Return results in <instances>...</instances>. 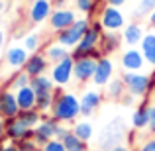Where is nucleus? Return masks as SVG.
I'll list each match as a JSON object with an SVG mask.
<instances>
[{
    "label": "nucleus",
    "instance_id": "nucleus-1",
    "mask_svg": "<svg viewBox=\"0 0 155 151\" xmlns=\"http://www.w3.org/2000/svg\"><path fill=\"white\" fill-rule=\"evenodd\" d=\"M104 34V28L98 20H91V28L87 30V34L83 35V39L79 41V45L75 49H71L73 59H83V57H92V59H102V51L98 49L100 38Z\"/></svg>",
    "mask_w": 155,
    "mask_h": 151
},
{
    "label": "nucleus",
    "instance_id": "nucleus-2",
    "mask_svg": "<svg viewBox=\"0 0 155 151\" xmlns=\"http://www.w3.org/2000/svg\"><path fill=\"white\" fill-rule=\"evenodd\" d=\"M51 116L59 124H75V120L81 116V100L75 92H67L55 96L51 108Z\"/></svg>",
    "mask_w": 155,
    "mask_h": 151
},
{
    "label": "nucleus",
    "instance_id": "nucleus-3",
    "mask_svg": "<svg viewBox=\"0 0 155 151\" xmlns=\"http://www.w3.org/2000/svg\"><path fill=\"white\" fill-rule=\"evenodd\" d=\"M122 80L126 84V90L134 98H145L151 92V75H145L143 71H137V73L124 71L122 73Z\"/></svg>",
    "mask_w": 155,
    "mask_h": 151
},
{
    "label": "nucleus",
    "instance_id": "nucleus-4",
    "mask_svg": "<svg viewBox=\"0 0 155 151\" xmlns=\"http://www.w3.org/2000/svg\"><path fill=\"white\" fill-rule=\"evenodd\" d=\"M88 28H91V18H77V22L73 26L55 34V41L61 43L63 47H67V49H75L79 45V41L83 39V35L87 34Z\"/></svg>",
    "mask_w": 155,
    "mask_h": 151
},
{
    "label": "nucleus",
    "instance_id": "nucleus-5",
    "mask_svg": "<svg viewBox=\"0 0 155 151\" xmlns=\"http://www.w3.org/2000/svg\"><path fill=\"white\" fill-rule=\"evenodd\" d=\"M124 136H128L124 122H122L120 118L112 120V122H110V124L104 128V132L100 133V137H98L100 149H106V151H108V149H112L114 145H120L122 140H124Z\"/></svg>",
    "mask_w": 155,
    "mask_h": 151
},
{
    "label": "nucleus",
    "instance_id": "nucleus-6",
    "mask_svg": "<svg viewBox=\"0 0 155 151\" xmlns=\"http://www.w3.org/2000/svg\"><path fill=\"white\" fill-rule=\"evenodd\" d=\"M98 22L102 24L104 31H122L126 26V16L122 12V8L116 6H104L100 8V14H98Z\"/></svg>",
    "mask_w": 155,
    "mask_h": 151
},
{
    "label": "nucleus",
    "instance_id": "nucleus-7",
    "mask_svg": "<svg viewBox=\"0 0 155 151\" xmlns=\"http://www.w3.org/2000/svg\"><path fill=\"white\" fill-rule=\"evenodd\" d=\"M73 67H75V59H73L71 55L65 57L63 61H59V63L51 65L49 69V77L51 80L55 83V87H67V84H71L73 80H75V77H73Z\"/></svg>",
    "mask_w": 155,
    "mask_h": 151
},
{
    "label": "nucleus",
    "instance_id": "nucleus-8",
    "mask_svg": "<svg viewBox=\"0 0 155 151\" xmlns=\"http://www.w3.org/2000/svg\"><path fill=\"white\" fill-rule=\"evenodd\" d=\"M59 128H61V124L51 116V114H43L41 122H39L38 128L34 130V141L39 145V147H41V145H45L49 140L57 137V132H59Z\"/></svg>",
    "mask_w": 155,
    "mask_h": 151
},
{
    "label": "nucleus",
    "instance_id": "nucleus-9",
    "mask_svg": "<svg viewBox=\"0 0 155 151\" xmlns=\"http://www.w3.org/2000/svg\"><path fill=\"white\" fill-rule=\"evenodd\" d=\"M28 59H30V53L26 51L24 45H18V43H12V45L4 51V63H6V67L10 69L12 73L14 71H24Z\"/></svg>",
    "mask_w": 155,
    "mask_h": 151
},
{
    "label": "nucleus",
    "instance_id": "nucleus-10",
    "mask_svg": "<svg viewBox=\"0 0 155 151\" xmlns=\"http://www.w3.org/2000/svg\"><path fill=\"white\" fill-rule=\"evenodd\" d=\"M53 2L51 0H31L30 6H28V20H30L34 26L47 22L53 14Z\"/></svg>",
    "mask_w": 155,
    "mask_h": 151
},
{
    "label": "nucleus",
    "instance_id": "nucleus-11",
    "mask_svg": "<svg viewBox=\"0 0 155 151\" xmlns=\"http://www.w3.org/2000/svg\"><path fill=\"white\" fill-rule=\"evenodd\" d=\"M47 22H49L51 31L59 34V31L67 30L69 26H73L77 22V10H71V8H55Z\"/></svg>",
    "mask_w": 155,
    "mask_h": 151
},
{
    "label": "nucleus",
    "instance_id": "nucleus-12",
    "mask_svg": "<svg viewBox=\"0 0 155 151\" xmlns=\"http://www.w3.org/2000/svg\"><path fill=\"white\" fill-rule=\"evenodd\" d=\"M6 137L10 141H26V140H34V130L28 128L18 116L16 118H8L6 120Z\"/></svg>",
    "mask_w": 155,
    "mask_h": 151
},
{
    "label": "nucleus",
    "instance_id": "nucleus-13",
    "mask_svg": "<svg viewBox=\"0 0 155 151\" xmlns=\"http://www.w3.org/2000/svg\"><path fill=\"white\" fill-rule=\"evenodd\" d=\"M96 71V59L92 57H83V59H75V67H73V77L75 83L79 84H87L92 80Z\"/></svg>",
    "mask_w": 155,
    "mask_h": 151
},
{
    "label": "nucleus",
    "instance_id": "nucleus-14",
    "mask_svg": "<svg viewBox=\"0 0 155 151\" xmlns=\"http://www.w3.org/2000/svg\"><path fill=\"white\" fill-rule=\"evenodd\" d=\"M120 65H122L124 71L137 73V71H143V67L147 63H145V59H143L141 49H137V47H128V49H124L122 55H120Z\"/></svg>",
    "mask_w": 155,
    "mask_h": 151
},
{
    "label": "nucleus",
    "instance_id": "nucleus-15",
    "mask_svg": "<svg viewBox=\"0 0 155 151\" xmlns=\"http://www.w3.org/2000/svg\"><path fill=\"white\" fill-rule=\"evenodd\" d=\"M79 100H81V116L88 118L102 106L104 94L100 90H96V88H88V90H84L83 94L79 96Z\"/></svg>",
    "mask_w": 155,
    "mask_h": 151
},
{
    "label": "nucleus",
    "instance_id": "nucleus-16",
    "mask_svg": "<svg viewBox=\"0 0 155 151\" xmlns=\"http://www.w3.org/2000/svg\"><path fill=\"white\" fill-rule=\"evenodd\" d=\"M51 69V63L47 61L45 53L43 51H38V53H31L30 59H28L26 67H24V71L28 73V75L34 79V77H39V75H47V71Z\"/></svg>",
    "mask_w": 155,
    "mask_h": 151
},
{
    "label": "nucleus",
    "instance_id": "nucleus-17",
    "mask_svg": "<svg viewBox=\"0 0 155 151\" xmlns=\"http://www.w3.org/2000/svg\"><path fill=\"white\" fill-rule=\"evenodd\" d=\"M114 79V63L110 57H102V59L96 61V71L92 77V83L94 87H106L110 80Z\"/></svg>",
    "mask_w": 155,
    "mask_h": 151
},
{
    "label": "nucleus",
    "instance_id": "nucleus-18",
    "mask_svg": "<svg viewBox=\"0 0 155 151\" xmlns=\"http://www.w3.org/2000/svg\"><path fill=\"white\" fill-rule=\"evenodd\" d=\"M57 140L63 141V145H65V149H67V151H88L87 141L79 140V136H77L73 130L65 128L63 124H61L59 132H57Z\"/></svg>",
    "mask_w": 155,
    "mask_h": 151
},
{
    "label": "nucleus",
    "instance_id": "nucleus-19",
    "mask_svg": "<svg viewBox=\"0 0 155 151\" xmlns=\"http://www.w3.org/2000/svg\"><path fill=\"white\" fill-rule=\"evenodd\" d=\"M120 34H122V39H124V43L128 47H137L147 31L143 30V26L140 22H128Z\"/></svg>",
    "mask_w": 155,
    "mask_h": 151
},
{
    "label": "nucleus",
    "instance_id": "nucleus-20",
    "mask_svg": "<svg viewBox=\"0 0 155 151\" xmlns=\"http://www.w3.org/2000/svg\"><path fill=\"white\" fill-rule=\"evenodd\" d=\"M122 43H124V39H122V34H120V31H104L102 38H100L98 49L102 51L104 57H110L112 53H116L118 49H120Z\"/></svg>",
    "mask_w": 155,
    "mask_h": 151
},
{
    "label": "nucleus",
    "instance_id": "nucleus-21",
    "mask_svg": "<svg viewBox=\"0 0 155 151\" xmlns=\"http://www.w3.org/2000/svg\"><path fill=\"white\" fill-rule=\"evenodd\" d=\"M20 114V106H18V100H16V92L6 88L2 94V100H0V116L2 118H16Z\"/></svg>",
    "mask_w": 155,
    "mask_h": 151
},
{
    "label": "nucleus",
    "instance_id": "nucleus-22",
    "mask_svg": "<svg viewBox=\"0 0 155 151\" xmlns=\"http://www.w3.org/2000/svg\"><path fill=\"white\" fill-rule=\"evenodd\" d=\"M149 104H151V102H149V96H145L143 102H141V104L134 110V114H132V128L137 130V132L147 130V110H149Z\"/></svg>",
    "mask_w": 155,
    "mask_h": 151
},
{
    "label": "nucleus",
    "instance_id": "nucleus-23",
    "mask_svg": "<svg viewBox=\"0 0 155 151\" xmlns=\"http://www.w3.org/2000/svg\"><path fill=\"white\" fill-rule=\"evenodd\" d=\"M30 87L34 88L35 96H45V94H51L55 90V83L51 80L49 75H39V77H34L30 80Z\"/></svg>",
    "mask_w": 155,
    "mask_h": 151
},
{
    "label": "nucleus",
    "instance_id": "nucleus-24",
    "mask_svg": "<svg viewBox=\"0 0 155 151\" xmlns=\"http://www.w3.org/2000/svg\"><path fill=\"white\" fill-rule=\"evenodd\" d=\"M140 49L143 53L145 63L155 69V31H147V34L143 35V39H141V43H140Z\"/></svg>",
    "mask_w": 155,
    "mask_h": 151
},
{
    "label": "nucleus",
    "instance_id": "nucleus-25",
    "mask_svg": "<svg viewBox=\"0 0 155 151\" xmlns=\"http://www.w3.org/2000/svg\"><path fill=\"white\" fill-rule=\"evenodd\" d=\"M16 100H18L20 110H31V108H35L38 96H35L34 88H31L30 84H28V87L18 88V90H16Z\"/></svg>",
    "mask_w": 155,
    "mask_h": 151
},
{
    "label": "nucleus",
    "instance_id": "nucleus-26",
    "mask_svg": "<svg viewBox=\"0 0 155 151\" xmlns=\"http://www.w3.org/2000/svg\"><path fill=\"white\" fill-rule=\"evenodd\" d=\"M126 92L128 90H126V84H124V80H122V77H114L104 87V96L108 100H122Z\"/></svg>",
    "mask_w": 155,
    "mask_h": 151
},
{
    "label": "nucleus",
    "instance_id": "nucleus-27",
    "mask_svg": "<svg viewBox=\"0 0 155 151\" xmlns=\"http://www.w3.org/2000/svg\"><path fill=\"white\" fill-rule=\"evenodd\" d=\"M43 53H45L47 61H49L51 65H55V63H59V61H63L65 57L71 55V49L63 47L61 43H57V41H53V43H49V45L43 49Z\"/></svg>",
    "mask_w": 155,
    "mask_h": 151
},
{
    "label": "nucleus",
    "instance_id": "nucleus-28",
    "mask_svg": "<svg viewBox=\"0 0 155 151\" xmlns=\"http://www.w3.org/2000/svg\"><path fill=\"white\" fill-rule=\"evenodd\" d=\"M18 118L24 122V124L28 126V128H31V130H35L38 128V124L41 122V118H43V114L39 112L38 108H31V110H20V114H18Z\"/></svg>",
    "mask_w": 155,
    "mask_h": 151
},
{
    "label": "nucleus",
    "instance_id": "nucleus-29",
    "mask_svg": "<svg viewBox=\"0 0 155 151\" xmlns=\"http://www.w3.org/2000/svg\"><path fill=\"white\" fill-rule=\"evenodd\" d=\"M73 132L79 136V140L83 141H91L92 136H94V128H92V124L88 120H81V122H75V126H73Z\"/></svg>",
    "mask_w": 155,
    "mask_h": 151
},
{
    "label": "nucleus",
    "instance_id": "nucleus-30",
    "mask_svg": "<svg viewBox=\"0 0 155 151\" xmlns=\"http://www.w3.org/2000/svg\"><path fill=\"white\" fill-rule=\"evenodd\" d=\"M30 80H31V77L28 75L26 71H14V73H12V77L8 79V88L16 92L18 88L28 87V84H30Z\"/></svg>",
    "mask_w": 155,
    "mask_h": 151
},
{
    "label": "nucleus",
    "instance_id": "nucleus-31",
    "mask_svg": "<svg viewBox=\"0 0 155 151\" xmlns=\"http://www.w3.org/2000/svg\"><path fill=\"white\" fill-rule=\"evenodd\" d=\"M73 4H75V10L81 12V14L84 16H94L96 12H98V6H100V0H73Z\"/></svg>",
    "mask_w": 155,
    "mask_h": 151
},
{
    "label": "nucleus",
    "instance_id": "nucleus-32",
    "mask_svg": "<svg viewBox=\"0 0 155 151\" xmlns=\"http://www.w3.org/2000/svg\"><path fill=\"white\" fill-rule=\"evenodd\" d=\"M22 45L26 47V51L30 53V55L31 53H38L39 49H41V35H39L38 31H30V34L24 35Z\"/></svg>",
    "mask_w": 155,
    "mask_h": 151
},
{
    "label": "nucleus",
    "instance_id": "nucleus-33",
    "mask_svg": "<svg viewBox=\"0 0 155 151\" xmlns=\"http://www.w3.org/2000/svg\"><path fill=\"white\" fill-rule=\"evenodd\" d=\"M153 10H155V0H137L136 16H147Z\"/></svg>",
    "mask_w": 155,
    "mask_h": 151
},
{
    "label": "nucleus",
    "instance_id": "nucleus-34",
    "mask_svg": "<svg viewBox=\"0 0 155 151\" xmlns=\"http://www.w3.org/2000/svg\"><path fill=\"white\" fill-rule=\"evenodd\" d=\"M39 151H67V149H65V145H63V141H61V140L53 137V140H49L45 145H41Z\"/></svg>",
    "mask_w": 155,
    "mask_h": 151
},
{
    "label": "nucleus",
    "instance_id": "nucleus-35",
    "mask_svg": "<svg viewBox=\"0 0 155 151\" xmlns=\"http://www.w3.org/2000/svg\"><path fill=\"white\" fill-rule=\"evenodd\" d=\"M147 132L155 136V102L149 104V110H147Z\"/></svg>",
    "mask_w": 155,
    "mask_h": 151
},
{
    "label": "nucleus",
    "instance_id": "nucleus-36",
    "mask_svg": "<svg viewBox=\"0 0 155 151\" xmlns=\"http://www.w3.org/2000/svg\"><path fill=\"white\" fill-rule=\"evenodd\" d=\"M20 151H39V145L34 140H26V141H18Z\"/></svg>",
    "mask_w": 155,
    "mask_h": 151
},
{
    "label": "nucleus",
    "instance_id": "nucleus-37",
    "mask_svg": "<svg viewBox=\"0 0 155 151\" xmlns=\"http://www.w3.org/2000/svg\"><path fill=\"white\" fill-rule=\"evenodd\" d=\"M136 151H155V136H153V137H149V140H145Z\"/></svg>",
    "mask_w": 155,
    "mask_h": 151
},
{
    "label": "nucleus",
    "instance_id": "nucleus-38",
    "mask_svg": "<svg viewBox=\"0 0 155 151\" xmlns=\"http://www.w3.org/2000/svg\"><path fill=\"white\" fill-rule=\"evenodd\" d=\"M8 137H6V118L0 116V143H4Z\"/></svg>",
    "mask_w": 155,
    "mask_h": 151
},
{
    "label": "nucleus",
    "instance_id": "nucleus-39",
    "mask_svg": "<svg viewBox=\"0 0 155 151\" xmlns=\"http://www.w3.org/2000/svg\"><path fill=\"white\" fill-rule=\"evenodd\" d=\"M2 149H4V151H20L18 143H16V141H10V140H6V141L2 143Z\"/></svg>",
    "mask_w": 155,
    "mask_h": 151
},
{
    "label": "nucleus",
    "instance_id": "nucleus-40",
    "mask_svg": "<svg viewBox=\"0 0 155 151\" xmlns=\"http://www.w3.org/2000/svg\"><path fill=\"white\" fill-rule=\"evenodd\" d=\"M126 2H128V0H104V4H106V6H116V8L126 6Z\"/></svg>",
    "mask_w": 155,
    "mask_h": 151
},
{
    "label": "nucleus",
    "instance_id": "nucleus-41",
    "mask_svg": "<svg viewBox=\"0 0 155 151\" xmlns=\"http://www.w3.org/2000/svg\"><path fill=\"white\" fill-rule=\"evenodd\" d=\"M134 100H136V98H134V96L130 94V92H126V94H124V98H122L120 102H122L124 106H132V104H134Z\"/></svg>",
    "mask_w": 155,
    "mask_h": 151
},
{
    "label": "nucleus",
    "instance_id": "nucleus-42",
    "mask_svg": "<svg viewBox=\"0 0 155 151\" xmlns=\"http://www.w3.org/2000/svg\"><path fill=\"white\" fill-rule=\"evenodd\" d=\"M4 43H6V34L0 30V57L4 55Z\"/></svg>",
    "mask_w": 155,
    "mask_h": 151
},
{
    "label": "nucleus",
    "instance_id": "nucleus-43",
    "mask_svg": "<svg viewBox=\"0 0 155 151\" xmlns=\"http://www.w3.org/2000/svg\"><path fill=\"white\" fill-rule=\"evenodd\" d=\"M108 151H132V147H130V145L120 143V145H114V147H112V149H108Z\"/></svg>",
    "mask_w": 155,
    "mask_h": 151
},
{
    "label": "nucleus",
    "instance_id": "nucleus-44",
    "mask_svg": "<svg viewBox=\"0 0 155 151\" xmlns=\"http://www.w3.org/2000/svg\"><path fill=\"white\" fill-rule=\"evenodd\" d=\"M53 8H67V0H51Z\"/></svg>",
    "mask_w": 155,
    "mask_h": 151
},
{
    "label": "nucleus",
    "instance_id": "nucleus-45",
    "mask_svg": "<svg viewBox=\"0 0 155 151\" xmlns=\"http://www.w3.org/2000/svg\"><path fill=\"white\" fill-rule=\"evenodd\" d=\"M147 24H149V26H151L153 30H155V10H153V12H149V14H147Z\"/></svg>",
    "mask_w": 155,
    "mask_h": 151
},
{
    "label": "nucleus",
    "instance_id": "nucleus-46",
    "mask_svg": "<svg viewBox=\"0 0 155 151\" xmlns=\"http://www.w3.org/2000/svg\"><path fill=\"white\" fill-rule=\"evenodd\" d=\"M6 8H8V2H6V0H0V14H4Z\"/></svg>",
    "mask_w": 155,
    "mask_h": 151
},
{
    "label": "nucleus",
    "instance_id": "nucleus-47",
    "mask_svg": "<svg viewBox=\"0 0 155 151\" xmlns=\"http://www.w3.org/2000/svg\"><path fill=\"white\" fill-rule=\"evenodd\" d=\"M149 94H155V71L151 73V92Z\"/></svg>",
    "mask_w": 155,
    "mask_h": 151
},
{
    "label": "nucleus",
    "instance_id": "nucleus-48",
    "mask_svg": "<svg viewBox=\"0 0 155 151\" xmlns=\"http://www.w3.org/2000/svg\"><path fill=\"white\" fill-rule=\"evenodd\" d=\"M4 90H6V88H4V87H0V100H2V94H4Z\"/></svg>",
    "mask_w": 155,
    "mask_h": 151
},
{
    "label": "nucleus",
    "instance_id": "nucleus-49",
    "mask_svg": "<svg viewBox=\"0 0 155 151\" xmlns=\"http://www.w3.org/2000/svg\"><path fill=\"white\" fill-rule=\"evenodd\" d=\"M0 151H4V149H2V143H0Z\"/></svg>",
    "mask_w": 155,
    "mask_h": 151
}]
</instances>
